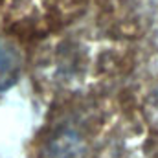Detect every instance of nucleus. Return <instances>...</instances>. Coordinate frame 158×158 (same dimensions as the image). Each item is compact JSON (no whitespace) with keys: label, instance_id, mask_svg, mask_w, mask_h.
I'll return each instance as SVG.
<instances>
[]
</instances>
